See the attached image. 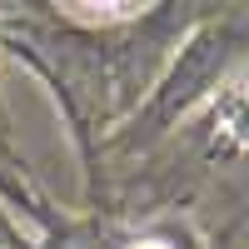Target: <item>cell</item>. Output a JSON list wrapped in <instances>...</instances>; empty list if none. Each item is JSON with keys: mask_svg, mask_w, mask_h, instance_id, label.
Instances as JSON below:
<instances>
[{"mask_svg": "<svg viewBox=\"0 0 249 249\" xmlns=\"http://www.w3.org/2000/svg\"><path fill=\"white\" fill-rule=\"evenodd\" d=\"M214 120H219V130L230 135L234 144H244V150H249V80H239V85H230V90L219 95Z\"/></svg>", "mask_w": 249, "mask_h": 249, "instance_id": "1", "label": "cell"}, {"mask_svg": "<svg viewBox=\"0 0 249 249\" xmlns=\"http://www.w3.org/2000/svg\"><path fill=\"white\" fill-rule=\"evenodd\" d=\"M75 20H100V25H105V20H135L144 5H65Z\"/></svg>", "mask_w": 249, "mask_h": 249, "instance_id": "2", "label": "cell"}, {"mask_svg": "<svg viewBox=\"0 0 249 249\" xmlns=\"http://www.w3.org/2000/svg\"><path fill=\"white\" fill-rule=\"evenodd\" d=\"M130 249H170L164 239H140V244H130Z\"/></svg>", "mask_w": 249, "mask_h": 249, "instance_id": "3", "label": "cell"}]
</instances>
